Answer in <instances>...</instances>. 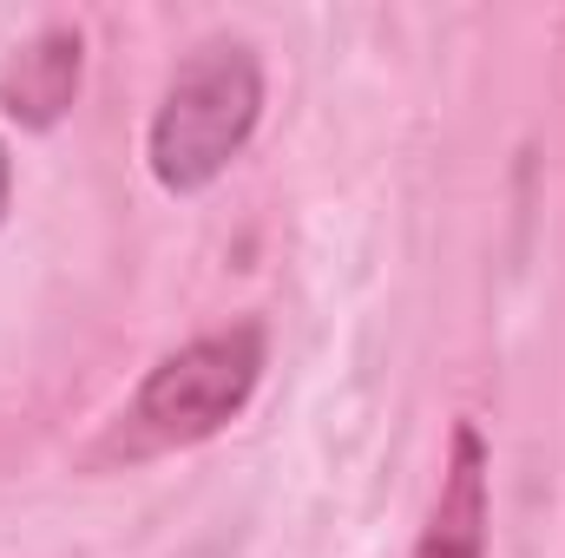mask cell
<instances>
[{
    "label": "cell",
    "mask_w": 565,
    "mask_h": 558,
    "mask_svg": "<svg viewBox=\"0 0 565 558\" xmlns=\"http://www.w3.org/2000/svg\"><path fill=\"white\" fill-rule=\"evenodd\" d=\"M264 375H270V322L264 315H237L224 329H204L145 368L126 408L99 433L93 460L99 466H145L164 453H191L244 420Z\"/></svg>",
    "instance_id": "cell-1"
},
{
    "label": "cell",
    "mask_w": 565,
    "mask_h": 558,
    "mask_svg": "<svg viewBox=\"0 0 565 558\" xmlns=\"http://www.w3.org/2000/svg\"><path fill=\"white\" fill-rule=\"evenodd\" d=\"M270 73L257 40L244 33H204L158 86V106L145 119V171L164 197H204L231 178V164L264 132Z\"/></svg>",
    "instance_id": "cell-2"
},
{
    "label": "cell",
    "mask_w": 565,
    "mask_h": 558,
    "mask_svg": "<svg viewBox=\"0 0 565 558\" xmlns=\"http://www.w3.org/2000/svg\"><path fill=\"white\" fill-rule=\"evenodd\" d=\"M86 86V26L79 20H40L7 60H0V119L26 139H46L73 119Z\"/></svg>",
    "instance_id": "cell-3"
},
{
    "label": "cell",
    "mask_w": 565,
    "mask_h": 558,
    "mask_svg": "<svg viewBox=\"0 0 565 558\" xmlns=\"http://www.w3.org/2000/svg\"><path fill=\"white\" fill-rule=\"evenodd\" d=\"M487 533H493V447L480 420L460 415L447 433L440 486L427 500V519L408 558H487Z\"/></svg>",
    "instance_id": "cell-4"
},
{
    "label": "cell",
    "mask_w": 565,
    "mask_h": 558,
    "mask_svg": "<svg viewBox=\"0 0 565 558\" xmlns=\"http://www.w3.org/2000/svg\"><path fill=\"white\" fill-rule=\"evenodd\" d=\"M13 217V151H7V132H0V230Z\"/></svg>",
    "instance_id": "cell-5"
}]
</instances>
